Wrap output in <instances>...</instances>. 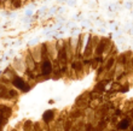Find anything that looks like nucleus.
Wrapping results in <instances>:
<instances>
[{
  "label": "nucleus",
  "mask_w": 133,
  "mask_h": 131,
  "mask_svg": "<svg viewBox=\"0 0 133 131\" xmlns=\"http://www.w3.org/2000/svg\"><path fill=\"white\" fill-rule=\"evenodd\" d=\"M90 38V35L87 34H82L79 36V47H77V59L79 60H82L85 55V51H86V46H87V42Z\"/></svg>",
  "instance_id": "3"
},
{
  "label": "nucleus",
  "mask_w": 133,
  "mask_h": 131,
  "mask_svg": "<svg viewBox=\"0 0 133 131\" xmlns=\"http://www.w3.org/2000/svg\"><path fill=\"white\" fill-rule=\"evenodd\" d=\"M131 119H128V118H125V119H122V120H120L119 123H117V125H116V130L117 131H126L128 130V129L131 128Z\"/></svg>",
  "instance_id": "10"
},
{
  "label": "nucleus",
  "mask_w": 133,
  "mask_h": 131,
  "mask_svg": "<svg viewBox=\"0 0 133 131\" xmlns=\"http://www.w3.org/2000/svg\"><path fill=\"white\" fill-rule=\"evenodd\" d=\"M130 129H131V131H133V124L131 125V128H130Z\"/></svg>",
  "instance_id": "14"
},
{
  "label": "nucleus",
  "mask_w": 133,
  "mask_h": 131,
  "mask_svg": "<svg viewBox=\"0 0 133 131\" xmlns=\"http://www.w3.org/2000/svg\"><path fill=\"white\" fill-rule=\"evenodd\" d=\"M29 52H30V54H32L33 59H34V61L36 63V64H41V61H42L41 45H38V46H35V47L29 48Z\"/></svg>",
  "instance_id": "8"
},
{
  "label": "nucleus",
  "mask_w": 133,
  "mask_h": 131,
  "mask_svg": "<svg viewBox=\"0 0 133 131\" xmlns=\"http://www.w3.org/2000/svg\"><path fill=\"white\" fill-rule=\"evenodd\" d=\"M112 42L107 37H101V41H99L97 48H96V52H95V57H103L107 49L109 48V46L111 45Z\"/></svg>",
  "instance_id": "4"
},
{
  "label": "nucleus",
  "mask_w": 133,
  "mask_h": 131,
  "mask_svg": "<svg viewBox=\"0 0 133 131\" xmlns=\"http://www.w3.org/2000/svg\"><path fill=\"white\" fill-rule=\"evenodd\" d=\"M47 43V53H49V58L52 63L57 61L58 59V47H57V41H50Z\"/></svg>",
  "instance_id": "6"
},
{
  "label": "nucleus",
  "mask_w": 133,
  "mask_h": 131,
  "mask_svg": "<svg viewBox=\"0 0 133 131\" xmlns=\"http://www.w3.org/2000/svg\"><path fill=\"white\" fill-rule=\"evenodd\" d=\"M41 75L42 76H50L53 72V64L51 60H44L41 61Z\"/></svg>",
  "instance_id": "7"
},
{
  "label": "nucleus",
  "mask_w": 133,
  "mask_h": 131,
  "mask_svg": "<svg viewBox=\"0 0 133 131\" xmlns=\"http://www.w3.org/2000/svg\"><path fill=\"white\" fill-rule=\"evenodd\" d=\"M12 86L16 88L17 90H19V93H25V91H28L30 89V84L28 82H25L24 78H22V77H16L14 79V82H12Z\"/></svg>",
  "instance_id": "5"
},
{
  "label": "nucleus",
  "mask_w": 133,
  "mask_h": 131,
  "mask_svg": "<svg viewBox=\"0 0 133 131\" xmlns=\"http://www.w3.org/2000/svg\"><path fill=\"white\" fill-rule=\"evenodd\" d=\"M55 115H56V112H55V111H52V110L46 111L45 113H44L42 120L45 121V123H50V121L55 120Z\"/></svg>",
  "instance_id": "11"
},
{
  "label": "nucleus",
  "mask_w": 133,
  "mask_h": 131,
  "mask_svg": "<svg viewBox=\"0 0 133 131\" xmlns=\"http://www.w3.org/2000/svg\"><path fill=\"white\" fill-rule=\"evenodd\" d=\"M23 129H24V131H33V130H34V124H33L30 120L25 121Z\"/></svg>",
  "instance_id": "13"
},
{
  "label": "nucleus",
  "mask_w": 133,
  "mask_h": 131,
  "mask_svg": "<svg viewBox=\"0 0 133 131\" xmlns=\"http://www.w3.org/2000/svg\"><path fill=\"white\" fill-rule=\"evenodd\" d=\"M23 59H24L25 65H27V70H30V71L34 72L35 66H36V63L34 61V59H33L32 54H30V52H29V49L27 51V52H24V57H23Z\"/></svg>",
  "instance_id": "9"
},
{
  "label": "nucleus",
  "mask_w": 133,
  "mask_h": 131,
  "mask_svg": "<svg viewBox=\"0 0 133 131\" xmlns=\"http://www.w3.org/2000/svg\"><path fill=\"white\" fill-rule=\"evenodd\" d=\"M11 67L15 70V72L17 73L18 77H23L27 72V65H25V61L23 58H17L12 61V65Z\"/></svg>",
  "instance_id": "2"
},
{
  "label": "nucleus",
  "mask_w": 133,
  "mask_h": 131,
  "mask_svg": "<svg viewBox=\"0 0 133 131\" xmlns=\"http://www.w3.org/2000/svg\"><path fill=\"white\" fill-rule=\"evenodd\" d=\"M59 131H62V130H59Z\"/></svg>",
  "instance_id": "15"
},
{
  "label": "nucleus",
  "mask_w": 133,
  "mask_h": 131,
  "mask_svg": "<svg viewBox=\"0 0 133 131\" xmlns=\"http://www.w3.org/2000/svg\"><path fill=\"white\" fill-rule=\"evenodd\" d=\"M23 5H24V1H7L6 3V7H10V9H18Z\"/></svg>",
  "instance_id": "12"
},
{
  "label": "nucleus",
  "mask_w": 133,
  "mask_h": 131,
  "mask_svg": "<svg viewBox=\"0 0 133 131\" xmlns=\"http://www.w3.org/2000/svg\"><path fill=\"white\" fill-rule=\"evenodd\" d=\"M99 41H101V37H98V36H90L87 46H86V51H85V55H84L85 59H92V57L95 55L96 48H97Z\"/></svg>",
  "instance_id": "1"
}]
</instances>
